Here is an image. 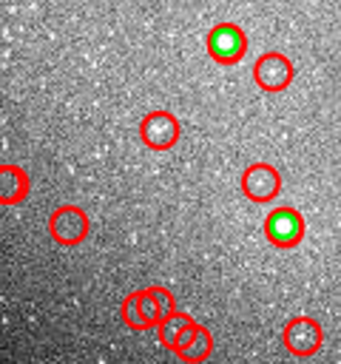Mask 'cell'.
Instances as JSON below:
<instances>
[{"label":"cell","mask_w":341,"mask_h":364,"mask_svg":"<svg viewBox=\"0 0 341 364\" xmlns=\"http://www.w3.org/2000/svg\"><path fill=\"white\" fill-rule=\"evenodd\" d=\"M264 239L273 245V247H281V250H290L296 245H301L304 233H307V222L301 216L298 208H273L267 216H264Z\"/></svg>","instance_id":"1"},{"label":"cell","mask_w":341,"mask_h":364,"mask_svg":"<svg viewBox=\"0 0 341 364\" xmlns=\"http://www.w3.org/2000/svg\"><path fill=\"white\" fill-rule=\"evenodd\" d=\"M207 57L219 65H236L247 54V34L236 23H216L207 31Z\"/></svg>","instance_id":"2"},{"label":"cell","mask_w":341,"mask_h":364,"mask_svg":"<svg viewBox=\"0 0 341 364\" xmlns=\"http://www.w3.org/2000/svg\"><path fill=\"white\" fill-rule=\"evenodd\" d=\"M244 199L256 205H267L281 193V173L270 162H250L239 176Z\"/></svg>","instance_id":"3"},{"label":"cell","mask_w":341,"mask_h":364,"mask_svg":"<svg viewBox=\"0 0 341 364\" xmlns=\"http://www.w3.org/2000/svg\"><path fill=\"white\" fill-rule=\"evenodd\" d=\"M281 344L287 347L290 355H296V358H310V355H315V353L321 350V344H324V330H321V324H318L315 318H310V316H293V318L284 324V330H281Z\"/></svg>","instance_id":"4"},{"label":"cell","mask_w":341,"mask_h":364,"mask_svg":"<svg viewBox=\"0 0 341 364\" xmlns=\"http://www.w3.org/2000/svg\"><path fill=\"white\" fill-rule=\"evenodd\" d=\"M88 230H91V222H88V213L77 205H60L51 216H48V233L57 245L63 247H74V245H82L88 239Z\"/></svg>","instance_id":"5"},{"label":"cell","mask_w":341,"mask_h":364,"mask_svg":"<svg viewBox=\"0 0 341 364\" xmlns=\"http://www.w3.org/2000/svg\"><path fill=\"white\" fill-rule=\"evenodd\" d=\"M179 134H182V125H179V119L170 114V111H165V108H159V111H148L145 117H142V122H139V139L151 148V151H170L176 142H179Z\"/></svg>","instance_id":"6"},{"label":"cell","mask_w":341,"mask_h":364,"mask_svg":"<svg viewBox=\"0 0 341 364\" xmlns=\"http://www.w3.org/2000/svg\"><path fill=\"white\" fill-rule=\"evenodd\" d=\"M296 77V68L290 63L287 54L281 51H264L256 63H253V80L261 91H270V94H278L284 88H290Z\"/></svg>","instance_id":"7"},{"label":"cell","mask_w":341,"mask_h":364,"mask_svg":"<svg viewBox=\"0 0 341 364\" xmlns=\"http://www.w3.org/2000/svg\"><path fill=\"white\" fill-rule=\"evenodd\" d=\"M31 182H28V173L20 168V165H11L6 162L0 168V202L3 205H17L20 199H26Z\"/></svg>","instance_id":"8"},{"label":"cell","mask_w":341,"mask_h":364,"mask_svg":"<svg viewBox=\"0 0 341 364\" xmlns=\"http://www.w3.org/2000/svg\"><path fill=\"white\" fill-rule=\"evenodd\" d=\"M193 324V316L190 313H185V310H173L170 316H165L162 321H159V327H156V336H159V344L162 347H168L170 353H173V347H176V341H179V336L185 333V327H190Z\"/></svg>","instance_id":"9"},{"label":"cell","mask_w":341,"mask_h":364,"mask_svg":"<svg viewBox=\"0 0 341 364\" xmlns=\"http://www.w3.org/2000/svg\"><path fill=\"white\" fill-rule=\"evenodd\" d=\"M210 353H213V333H210L205 324L196 321V333H193L190 344H188L185 350H179L176 358L185 361V364H196V361H205Z\"/></svg>","instance_id":"10"},{"label":"cell","mask_w":341,"mask_h":364,"mask_svg":"<svg viewBox=\"0 0 341 364\" xmlns=\"http://www.w3.org/2000/svg\"><path fill=\"white\" fill-rule=\"evenodd\" d=\"M119 316H122V321H125L128 330H134V333H148V321H145L142 307H139V293H128V296L122 299Z\"/></svg>","instance_id":"11"},{"label":"cell","mask_w":341,"mask_h":364,"mask_svg":"<svg viewBox=\"0 0 341 364\" xmlns=\"http://www.w3.org/2000/svg\"><path fill=\"white\" fill-rule=\"evenodd\" d=\"M136 293H139V307H142V316H145V321H148V330H156L159 321H162V316H159V304H156V299H153V290H151V287H142V290H136Z\"/></svg>","instance_id":"12"},{"label":"cell","mask_w":341,"mask_h":364,"mask_svg":"<svg viewBox=\"0 0 341 364\" xmlns=\"http://www.w3.org/2000/svg\"><path fill=\"white\" fill-rule=\"evenodd\" d=\"M151 290H153V299H156V304H159V316H162V318L170 316L173 310H179V307H176V299H173V293H170L168 287L151 284Z\"/></svg>","instance_id":"13"},{"label":"cell","mask_w":341,"mask_h":364,"mask_svg":"<svg viewBox=\"0 0 341 364\" xmlns=\"http://www.w3.org/2000/svg\"><path fill=\"white\" fill-rule=\"evenodd\" d=\"M193 333H196V321H193L190 327H185V333L179 336V341H176V347H173V355H176L179 350H185V347L190 344V338H193Z\"/></svg>","instance_id":"14"}]
</instances>
